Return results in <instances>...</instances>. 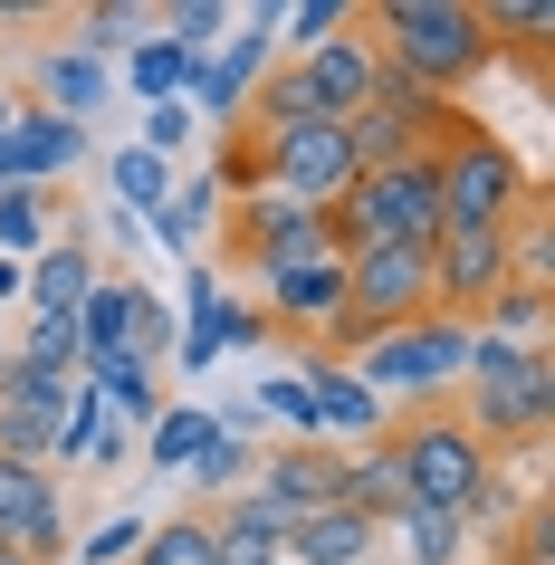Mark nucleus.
Instances as JSON below:
<instances>
[{
    "label": "nucleus",
    "instance_id": "f257e3e1",
    "mask_svg": "<svg viewBox=\"0 0 555 565\" xmlns=\"http://www.w3.org/2000/svg\"><path fill=\"white\" fill-rule=\"evenodd\" d=\"M364 39H374V58L393 77H412L421 96H450V106H460L469 77L498 67V49H489V30H479L469 0H374L364 10Z\"/></svg>",
    "mask_w": 555,
    "mask_h": 565
},
{
    "label": "nucleus",
    "instance_id": "f03ea898",
    "mask_svg": "<svg viewBox=\"0 0 555 565\" xmlns=\"http://www.w3.org/2000/svg\"><path fill=\"white\" fill-rule=\"evenodd\" d=\"M460 384H469V431L498 450H536L546 441V422H555V355L546 345H508V335H479L469 327V364H460Z\"/></svg>",
    "mask_w": 555,
    "mask_h": 565
},
{
    "label": "nucleus",
    "instance_id": "7ed1b4c3",
    "mask_svg": "<svg viewBox=\"0 0 555 565\" xmlns=\"http://www.w3.org/2000/svg\"><path fill=\"white\" fill-rule=\"evenodd\" d=\"M431 163H440V231H508L526 202H546L536 173H526L479 116L450 125V135L431 145Z\"/></svg>",
    "mask_w": 555,
    "mask_h": 565
},
{
    "label": "nucleus",
    "instance_id": "20e7f679",
    "mask_svg": "<svg viewBox=\"0 0 555 565\" xmlns=\"http://www.w3.org/2000/svg\"><path fill=\"white\" fill-rule=\"evenodd\" d=\"M440 239V163L403 153L354 173V192L335 202V249H431Z\"/></svg>",
    "mask_w": 555,
    "mask_h": 565
},
{
    "label": "nucleus",
    "instance_id": "39448f33",
    "mask_svg": "<svg viewBox=\"0 0 555 565\" xmlns=\"http://www.w3.org/2000/svg\"><path fill=\"white\" fill-rule=\"evenodd\" d=\"M393 450H403L412 508H440V518H460V527H469V508H479V489L498 479L489 441H479L450 403H421L412 422H393Z\"/></svg>",
    "mask_w": 555,
    "mask_h": 565
},
{
    "label": "nucleus",
    "instance_id": "423d86ee",
    "mask_svg": "<svg viewBox=\"0 0 555 565\" xmlns=\"http://www.w3.org/2000/svg\"><path fill=\"white\" fill-rule=\"evenodd\" d=\"M460 364H469V327H460V317H421V327L374 335V345L354 355V374L383 393V413H393L403 393H412V413H421V403H450Z\"/></svg>",
    "mask_w": 555,
    "mask_h": 565
},
{
    "label": "nucleus",
    "instance_id": "0eeeda50",
    "mask_svg": "<svg viewBox=\"0 0 555 565\" xmlns=\"http://www.w3.org/2000/svg\"><path fill=\"white\" fill-rule=\"evenodd\" d=\"M460 116H469V106H450V96H421L412 77H393V67H383V77H374V96H364V106L345 116V145H354V163L374 173V163L431 153V145H440V135H450Z\"/></svg>",
    "mask_w": 555,
    "mask_h": 565
},
{
    "label": "nucleus",
    "instance_id": "6e6552de",
    "mask_svg": "<svg viewBox=\"0 0 555 565\" xmlns=\"http://www.w3.org/2000/svg\"><path fill=\"white\" fill-rule=\"evenodd\" d=\"M268 67H278V0H259V10H231V39L202 58L192 116H202V125H231V135H239V106H249V87H259Z\"/></svg>",
    "mask_w": 555,
    "mask_h": 565
},
{
    "label": "nucleus",
    "instance_id": "1a4fd4ad",
    "mask_svg": "<svg viewBox=\"0 0 555 565\" xmlns=\"http://www.w3.org/2000/svg\"><path fill=\"white\" fill-rule=\"evenodd\" d=\"M259 153V192H278V202L297 211H335L354 192V145H345V125H307V135H288V145H249Z\"/></svg>",
    "mask_w": 555,
    "mask_h": 565
},
{
    "label": "nucleus",
    "instance_id": "9d476101",
    "mask_svg": "<svg viewBox=\"0 0 555 565\" xmlns=\"http://www.w3.org/2000/svg\"><path fill=\"white\" fill-rule=\"evenodd\" d=\"M259 317H268V335H297V355H325L335 327H345V249L259 278Z\"/></svg>",
    "mask_w": 555,
    "mask_h": 565
},
{
    "label": "nucleus",
    "instance_id": "9b49d317",
    "mask_svg": "<svg viewBox=\"0 0 555 565\" xmlns=\"http://www.w3.org/2000/svg\"><path fill=\"white\" fill-rule=\"evenodd\" d=\"M239 499L259 508L268 527L288 536L297 518H317V508H335V450L325 441H278V450H259L249 460V489Z\"/></svg>",
    "mask_w": 555,
    "mask_h": 565
},
{
    "label": "nucleus",
    "instance_id": "f8f14e48",
    "mask_svg": "<svg viewBox=\"0 0 555 565\" xmlns=\"http://www.w3.org/2000/svg\"><path fill=\"white\" fill-rule=\"evenodd\" d=\"M0 546L20 565H58L67 556V489L39 460H0Z\"/></svg>",
    "mask_w": 555,
    "mask_h": 565
},
{
    "label": "nucleus",
    "instance_id": "ddd939ff",
    "mask_svg": "<svg viewBox=\"0 0 555 565\" xmlns=\"http://www.w3.org/2000/svg\"><path fill=\"white\" fill-rule=\"evenodd\" d=\"M498 288H508V231H440L431 239V298H440V317L479 327Z\"/></svg>",
    "mask_w": 555,
    "mask_h": 565
},
{
    "label": "nucleus",
    "instance_id": "4468645a",
    "mask_svg": "<svg viewBox=\"0 0 555 565\" xmlns=\"http://www.w3.org/2000/svg\"><path fill=\"white\" fill-rule=\"evenodd\" d=\"M297 384L317 393V441H325V450H354V441H383V431H393L383 393L364 384L354 364H335V355H297Z\"/></svg>",
    "mask_w": 555,
    "mask_h": 565
},
{
    "label": "nucleus",
    "instance_id": "2eb2a0df",
    "mask_svg": "<svg viewBox=\"0 0 555 565\" xmlns=\"http://www.w3.org/2000/svg\"><path fill=\"white\" fill-rule=\"evenodd\" d=\"M335 508H354L364 527H403V518H412V479H403V450H393V431H383V441L335 450Z\"/></svg>",
    "mask_w": 555,
    "mask_h": 565
},
{
    "label": "nucleus",
    "instance_id": "dca6fc26",
    "mask_svg": "<svg viewBox=\"0 0 555 565\" xmlns=\"http://www.w3.org/2000/svg\"><path fill=\"white\" fill-rule=\"evenodd\" d=\"M297 77H307V96H317L325 116L345 125L364 96H374V77H383V58H374V39H364V10H354V30H335L325 49H307V58H288Z\"/></svg>",
    "mask_w": 555,
    "mask_h": 565
},
{
    "label": "nucleus",
    "instance_id": "f3484780",
    "mask_svg": "<svg viewBox=\"0 0 555 565\" xmlns=\"http://www.w3.org/2000/svg\"><path fill=\"white\" fill-rule=\"evenodd\" d=\"M96 278H116V259H96L87 239H49L30 259V278H20V298H30V317H77V298Z\"/></svg>",
    "mask_w": 555,
    "mask_h": 565
},
{
    "label": "nucleus",
    "instance_id": "a211bd4d",
    "mask_svg": "<svg viewBox=\"0 0 555 565\" xmlns=\"http://www.w3.org/2000/svg\"><path fill=\"white\" fill-rule=\"evenodd\" d=\"M30 87H39V106H49V116L87 125V116H106V96H116V67L77 58V49H49V58L30 67Z\"/></svg>",
    "mask_w": 555,
    "mask_h": 565
},
{
    "label": "nucleus",
    "instance_id": "6ab92c4d",
    "mask_svg": "<svg viewBox=\"0 0 555 565\" xmlns=\"http://www.w3.org/2000/svg\"><path fill=\"white\" fill-rule=\"evenodd\" d=\"M67 327H77V374L116 364V355H125V327H135V278H96Z\"/></svg>",
    "mask_w": 555,
    "mask_h": 565
},
{
    "label": "nucleus",
    "instance_id": "aec40b11",
    "mask_svg": "<svg viewBox=\"0 0 555 565\" xmlns=\"http://www.w3.org/2000/svg\"><path fill=\"white\" fill-rule=\"evenodd\" d=\"M374 536L383 527H364L354 508H317V518H297V527L278 536V556H288V565H364V556H374Z\"/></svg>",
    "mask_w": 555,
    "mask_h": 565
},
{
    "label": "nucleus",
    "instance_id": "412c9836",
    "mask_svg": "<svg viewBox=\"0 0 555 565\" xmlns=\"http://www.w3.org/2000/svg\"><path fill=\"white\" fill-rule=\"evenodd\" d=\"M67 30H77V58L116 67L125 49H145V39H153V10H145V0H87Z\"/></svg>",
    "mask_w": 555,
    "mask_h": 565
},
{
    "label": "nucleus",
    "instance_id": "4be33fe9",
    "mask_svg": "<svg viewBox=\"0 0 555 565\" xmlns=\"http://www.w3.org/2000/svg\"><path fill=\"white\" fill-rule=\"evenodd\" d=\"M116 77L145 96V106H192V87H202V58H182L173 39H145V49H125Z\"/></svg>",
    "mask_w": 555,
    "mask_h": 565
},
{
    "label": "nucleus",
    "instance_id": "5701e85b",
    "mask_svg": "<svg viewBox=\"0 0 555 565\" xmlns=\"http://www.w3.org/2000/svg\"><path fill=\"white\" fill-rule=\"evenodd\" d=\"M211 441H221V413H202V403H163L153 431H145V460H153V470H192Z\"/></svg>",
    "mask_w": 555,
    "mask_h": 565
},
{
    "label": "nucleus",
    "instance_id": "b1692460",
    "mask_svg": "<svg viewBox=\"0 0 555 565\" xmlns=\"http://www.w3.org/2000/svg\"><path fill=\"white\" fill-rule=\"evenodd\" d=\"M211 565H288V556H278V527L249 499H221L211 508Z\"/></svg>",
    "mask_w": 555,
    "mask_h": 565
},
{
    "label": "nucleus",
    "instance_id": "393cba45",
    "mask_svg": "<svg viewBox=\"0 0 555 565\" xmlns=\"http://www.w3.org/2000/svg\"><path fill=\"white\" fill-rule=\"evenodd\" d=\"M49 239H58V202H49V192H30V182H10V192H0V259L30 268Z\"/></svg>",
    "mask_w": 555,
    "mask_h": 565
},
{
    "label": "nucleus",
    "instance_id": "a878e982",
    "mask_svg": "<svg viewBox=\"0 0 555 565\" xmlns=\"http://www.w3.org/2000/svg\"><path fill=\"white\" fill-rule=\"evenodd\" d=\"M221 278L211 268H192V317L173 327V355H182V374H202V364H221Z\"/></svg>",
    "mask_w": 555,
    "mask_h": 565
},
{
    "label": "nucleus",
    "instance_id": "bb28decb",
    "mask_svg": "<svg viewBox=\"0 0 555 565\" xmlns=\"http://www.w3.org/2000/svg\"><path fill=\"white\" fill-rule=\"evenodd\" d=\"M77 384L106 403V422H153V413H163V384H153L145 364H125V355H116V364H96V374H77Z\"/></svg>",
    "mask_w": 555,
    "mask_h": 565
},
{
    "label": "nucleus",
    "instance_id": "cd10ccee",
    "mask_svg": "<svg viewBox=\"0 0 555 565\" xmlns=\"http://www.w3.org/2000/svg\"><path fill=\"white\" fill-rule=\"evenodd\" d=\"M479 30H489L498 58H508V49H517V58H546L555 10H546V0H498V10H479Z\"/></svg>",
    "mask_w": 555,
    "mask_h": 565
},
{
    "label": "nucleus",
    "instance_id": "c85d7f7f",
    "mask_svg": "<svg viewBox=\"0 0 555 565\" xmlns=\"http://www.w3.org/2000/svg\"><path fill=\"white\" fill-rule=\"evenodd\" d=\"M106 192L125 202V221H145V211L173 192V163H153L145 145H125V153H106Z\"/></svg>",
    "mask_w": 555,
    "mask_h": 565
},
{
    "label": "nucleus",
    "instance_id": "c756f323",
    "mask_svg": "<svg viewBox=\"0 0 555 565\" xmlns=\"http://www.w3.org/2000/svg\"><path fill=\"white\" fill-rule=\"evenodd\" d=\"M546 298L555 288H526V278H508L489 298V317H479V335H508V345H546Z\"/></svg>",
    "mask_w": 555,
    "mask_h": 565
},
{
    "label": "nucleus",
    "instance_id": "7c9ffc66",
    "mask_svg": "<svg viewBox=\"0 0 555 565\" xmlns=\"http://www.w3.org/2000/svg\"><path fill=\"white\" fill-rule=\"evenodd\" d=\"M153 39H173L182 58H211L231 39V10L221 0H173V10H153Z\"/></svg>",
    "mask_w": 555,
    "mask_h": 565
},
{
    "label": "nucleus",
    "instance_id": "2f4dec72",
    "mask_svg": "<svg viewBox=\"0 0 555 565\" xmlns=\"http://www.w3.org/2000/svg\"><path fill=\"white\" fill-rule=\"evenodd\" d=\"M135 565H211V508H182V518H163V527H145Z\"/></svg>",
    "mask_w": 555,
    "mask_h": 565
},
{
    "label": "nucleus",
    "instance_id": "473e14b6",
    "mask_svg": "<svg viewBox=\"0 0 555 565\" xmlns=\"http://www.w3.org/2000/svg\"><path fill=\"white\" fill-rule=\"evenodd\" d=\"M335 30H354V0H297V10H278V58H307Z\"/></svg>",
    "mask_w": 555,
    "mask_h": 565
},
{
    "label": "nucleus",
    "instance_id": "72a5a7b5",
    "mask_svg": "<svg viewBox=\"0 0 555 565\" xmlns=\"http://www.w3.org/2000/svg\"><path fill=\"white\" fill-rule=\"evenodd\" d=\"M116 422H106V403H96L87 384L67 393V413H58V450H49V470H77V460H96V441H106Z\"/></svg>",
    "mask_w": 555,
    "mask_h": 565
},
{
    "label": "nucleus",
    "instance_id": "f704fd0d",
    "mask_svg": "<svg viewBox=\"0 0 555 565\" xmlns=\"http://www.w3.org/2000/svg\"><path fill=\"white\" fill-rule=\"evenodd\" d=\"M393 536H403L412 565H460V556H469V527H460V518H440V508H412Z\"/></svg>",
    "mask_w": 555,
    "mask_h": 565
},
{
    "label": "nucleus",
    "instance_id": "c9c22d12",
    "mask_svg": "<svg viewBox=\"0 0 555 565\" xmlns=\"http://www.w3.org/2000/svg\"><path fill=\"white\" fill-rule=\"evenodd\" d=\"M125 364H173V307L153 298V288H135V327H125Z\"/></svg>",
    "mask_w": 555,
    "mask_h": 565
},
{
    "label": "nucleus",
    "instance_id": "e433bc0d",
    "mask_svg": "<svg viewBox=\"0 0 555 565\" xmlns=\"http://www.w3.org/2000/svg\"><path fill=\"white\" fill-rule=\"evenodd\" d=\"M182 479H192L202 499H239V489H249V441H239V431H221V441H211Z\"/></svg>",
    "mask_w": 555,
    "mask_h": 565
},
{
    "label": "nucleus",
    "instance_id": "4c0bfd02",
    "mask_svg": "<svg viewBox=\"0 0 555 565\" xmlns=\"http://www.w3.org/2000/svg\"><path fill=\"white\" fill-rule=\"evenodd\" d=\"M192 135H202L192 106H145V135H135V145H145L153 163H173V153H192Z\"/></svg>",
    "mask_w": 555,
    "mask_h": 565
},
{
    "label": "nucleus",
    "instance_id": "58836bf2",
    "mask_svg": "<svg viewBox=\"0 0 555 565\" xmlns=\"http://www.w3.org/2000/svg\"><path fill=\"white\" fill-rule=\"evenodd\" d=\"M135 546H145V527H135V518H106V527L87 536V565H135Z\"/></svg>",
    "mask_w": 555,
    "mask_h": 565
},
{
    "label": "nucleus",
    "instance_id": "ea45409f",
    "mask_svg": "<svg viewBox=\"0 0 555 565\" xmlns=\"http://www.w3.org/2000/svg\"><path fill=\"white\" fill-rule=\"evenodd\" d=\"M489 565H555V527H546V508H526L517 546H508V556H489Z\"/></svg>",
    "mask_w": 555,
    "mask_h": 565
},
{
    "label": "nucleus",
    "instance_id": "a19ab883",
    "mask_svg": "<svg viewBox=\"0 0 555 565\" xmlns=\"http://www.w3.org/2000/svg\"><path fill=\"white\" fill-rule=\"evenodd\" d=\"M259 335H268L259 307H221V355H231V345H259Z\"/></svg>",
    "mask_w": 555,
    "mask_h": 565
},
{
    "label": "nucleus",
    "instance_id": "79ce46f5",
    "mask_svg": "<svg viewBox=\"0 0 555 565\" xmlns=\"http://www.w3.org/2000/svg\"><path fill=\"white\" fill-rule=\"evenodd\" d=\"M20 278H30V268H20V259H0V307L20 298Z\"/></svg>",
    "mask_w": 555,
    "mask_h": 565
},
{
    "label": "nucleus",
    "instance_id": "37998d69",
    "mask_svg": "<svg viewBox=\"0 0 555 565\" xmlns=\"http://www.w3.org/2000/svg\"><path fill=\"white\" fill-rule=\"evenodd\" d=\"M20 106H30V96H10V87H0V135H10V125H20Z\"/></svg>",
    "mask_w": 555,
    "mask_h": 565
},
{
    "label": "nucleus",
    "instance_id": "c03bdc74",
    "mask_svg": "<svg viewBox=\"0 0 555 565\" xmlns=\"http://www.w3.org/2000/svg\"><path fill=\"white\" fill-rule=\"evenodd\" d=\"M0 565H20V556H10V546H0Z\"/></svg>",
    "mask_w": 555,
    "mask_h": 565
}]
</instances>
